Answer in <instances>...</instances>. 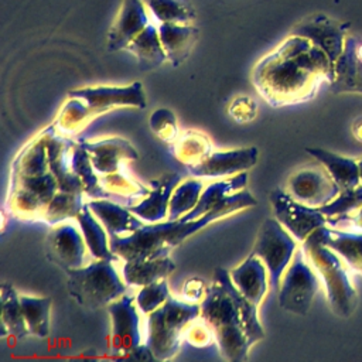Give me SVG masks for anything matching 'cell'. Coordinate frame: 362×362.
<instances>
[{
  "mask_svg": "<svg viewBox=\"0 0 362 362\" xmlns=\"http://www.w3.org/2000/svg\"><path fill=\"white\" fill-rule=\"evenodd\" d=\"M75 143L51 123L20 148L10 167L6 198L13 218L49 226L76 218L86 202L71 164Z\"/></svg>",
  "mask_w": 362,
  "mask_h": 362,
  "instance_id": "6da1fadb",
  "label": "cell"
},
{
  "mask_svg": "<svg viewBox=\"0 0 362 362\" xmlns=\"http://www.w3.org/2000/svg\"><path fill=\"white\" fill-rule=\"evenodd\" d=\"M334 78L329 57L308 38L291 33L250 72L253 88L273 107L304 103Z\"/></svg>",
  "mask_w": 362,
  "mask_h": 362,
  "instance_id": "7a4b0ae2",
  "label": "cell"
},
{
  "mask_svg": "<svg viewBox=\"0 0 362 362\" xmlns=\"http://www.w3.org/2000/svg\"><path fill=\"white\" fill-rule=\"evenodd\" d=\"M199 305V317L212 329L222 358L232 362L246 361L250 348L264 338L259 305L236 288L226 269H215L214 281L206 287Z\"/></svg>",
  "mask_w": 362,
  "mask_h": 362,
  "instance_id": "3957f363",
  "label": "cell"
},
{
  "mask_svg": "<svg viewBox=\"0 0 362 362\" xmlns=\"http://www.w3.org/2000/svg\"><path fill=\"white\" fill-rule=\"evenodd\" d=\"M256 205L257 199L245 188L232 194L198 219L182 221L180 218L174 221L165 219L156 223H144L132 235L110 238V249L122 260L165 257L170 256V252L175 246L204 229L206 225Z\"/></svg>",
  "mask_w": 362,
  "mask_h": 362,
  "instance_id": "277c9868",
  "label": "cell"
},
{
  "mask_svg": "<svg viewBox=\"0 0 362 362\" xmlns=\"http://www.w3.org/2000/svg\"><path fill=\"white\" fill-rule=\"evenodd\" d=\"M301 247L325 287L332 313L341 318L351 317L356 308L358 296L345 260L321 242L317 230L303 242Z\"/></svg>",
  "mask_w": 362,
  "mask_h": 362,
  "instance_id": "5b68a950",
  "label": "cell"
},
{
  "mask_svg": "<svg viewBox=\"0 0 362 362\" xmlns=\"http://www.w3.org/2000/svg\"><path fill=\"white\" fill-rule=\"evenodd\" d=\"M201 305L170 297L163 305L147 314L144 344L154 359L175 356L189 325L199 317Z\"/></svg>",
  "mask_w": 362,
  "mask_h": 362,
  "instance_id": "8992f818",
  "label": "cell"
},
{
  "mask_svg": "<svg viewBox=\"0 0 362 362\" xmlns=\"http://www.w3.org/2000/svg\"><path fill=\"white\" fill-rule=\"evenodd\" d=\"M66 288L79 305L96 310L126 294L127 284L120 279L113 262L95 259L89 264L66 272Z\"/></svg>",
  "mask_w": 362,
  "mask_h": 362,
  "instance_id": "52a82bcc",
  "label": "cell"
},
{
  "mask_svg": "<svg viewBox=\"0 0 362 362\" xmlns=\"http://www.w3.org/2000/svg\"><path fill=\"white\" fill-rule=\"evenodd\" d=\"M107 313L110 315V352L115 356L144 359L141 354L150 352V349L146 346L141 337L136 298L133 296L123 294L107 305Z\"/></svg>",
  "mask_w": 362,
  "mask_h": 362,
  "instance_id": "ba28073f",
  "label": "cell"
},
{
  "mask_svg": "<svg viewBox=\"0 0 362 362\" xmlns=\"http://www.w3.org/2000/svg\"><path fill=\"white\" fill-rule=\"evenodd\" d=\"M320 283L321 280L303 247L297 249L280 281L279 305L288 313L305 315L311 308Z\"/></svg>",
  "mask_w": 362,
  "mask_h": 362,
  "instance_id": "9c48e42d",
  "label": "cell"
},
{
  "mask_svg": "<svg viewBox=\"0 0 362 362\" xmlns=\"http://www.w3.org/2000/svg\"><path fill=\"white\" fill-rule=\"evenodd\" d=\"M297 242L276 218H267L260 226L252 253L264 263L270 287L274 291H279L281 277L298 249Z\"/></svg>",
  "mask_w": 362,
  "mask_h": 362,
  "instance_id": "30bf717a",
  "label": "cell"
},
{
  "mask_svg": "<svg viewBox=\"0 0 362 362\" xmlns=\"http://www.w3.org/2000/svg\"><path fill=\"white\" fill-rule=\"evenodd\" d=\"M269 199L274 218L301 243L314 230L328 223L327 216L320 211V208H314L294 199L286 189H273Z\"/></svg>",
  "mask_w": 362,
  "mask_h": 362,
  "instance_id": "8fae6325",
  "label": "cell"
},
{
  "mask_svg": "<svg viewBox=\"0 0 362 362\" xmlns=\"http://www.w3.org/2000/svg\"><path fill=\"white\" fill-rule=\"evenodd\" d=\"M68 96L83 100L95 116L116 107L144 109L147 106V98L141 82H132L126 86H85L69 90Z\"/></svg>",
  "mask_w": 362,
  "mask_h": 362,
  "instance_id": "7c38bea8",
  "label": "cell"
},
{
  "mask_svg": "<svg viewBox=\"0 0 362 362\" xmlns=\"http://www.w3.org/2000/svg\"><path fill=\"white\" fill-rule=\"evenodd\" d=\"M286 191L297 201L321 208L329 204L341 192L328 171L318 163V165H310L293 173L286 185Z\"/></svg>",
  "mask_w": 362,
  "mask_h": 362,
  "instance_id": "4fadbf2b",
  "label": "cell"
},
{
  "mask_svg": "<svg viewBox=\"0 0 362 362\" xmlns=\"http://www.w3.org/2000/svg\"><path fill=\"white\" fill-rule=\"evenodd\" d=\"M88 246L78 226L68 222L52 225L45 236V256L65 273L85 266Z\"/></svg>",
  "mask_w": 362,
  "mask_h": 362,
  "instance_id": "5bb4252c",
  "label": "cell"
},
{
  "mask_svg": "<svg viewBox=\"0 0 362 362\" xmlns=\"http://www.w3.org/2000/svg\"><path fill=\"white\" fill-rule=\"evenodd\" d=\"M348 30V23L338 21L322 13H315L298 21L290 33L308 38L335 64L344 51L346 37L349 35Z\"/></svg>",
  "mask_w": 362,
  "mask_h": 362,
  "instance_id": "9a60e30c",
  "label": "cell"
},
{
  "mask_svg": "<svg viewBox=\"0 0 362 362\" xmlns=\"http://www.w3.org/2000/svg\"><path fill=\"white\" fill-rule=\"evenodd\" d=\"M259 150L255 146L232 150H214L205 160L187 167V170L192 177L198 178L232 177L250 170L256 165Z\"/></svg>",
  "mask_w": 362,
  "mask_h": 362,
  "instance_id": "2e32d148",
  "label": "cell"
},
{
  "mask_svg": "<svg viewBox=\"0 0 362 362\" xmlns=\"http://www.w3.org/2000/svg\"><path fill=\"white\" fill-rule=\"evenodd\" d=\"M153 21L143 0H122L117 14L107 31L110 51L126 49L127 45Z\"/></svg>",
  "mask_w": 362,
  "mask_h": 362,
  "instance_id": "e0dca14e",
  "label": "cell"
},
{
  "mask_svg": "<svg viewBox=\"0 0 362 362\" xmlns=\"http://www.w3.org/2000/svg\"><path fill=\"white\" fill-rule=\"evenodd\" d=\"M98 177L117 174L126 170V161L136 160L139 153L123 137H107L96 141H83Z\"/></svg>",
  "mask_w": 362,
  "mask_h": 362,
  "instance_id": "ac0fdd59",
  "label": "cell"
},
{
  "mask_svg": "<svg viewBox=\"0 0 362 362\" xmlns=\"http://www.w3.org/2000/svg\"><path fill=\"white\" fill-rule=\"evenodd\" d=\"M335 78L329 83L334 93L362 95V37L348 35L345 47L334 64Z\"/></svg>",
  "mask_w": 362,
  "mask_h": 362,
  "instance_id": "d6986e66",
  "label": "cell"
},
{
  "mask_svg": "<svg viewBox=\"0 0 362 362\" xmlns=\"http://www.w3.org/2000/svg\"><path fill=\"white\" fill-rule=\"evenodd\" d=\"M181 182L180 173H170L158 180H151L150 192L136 205L127 206L146 223H156L167 219L170 198L175 187Z\"/></svg>",
  "mask_w": 362,
  "mask_h": 362,
  "instance_id": "ffe728a7",
  "label": "cell"
},
{
  "mask_svg": "<svg viewBox=\"0 0 362 362\" xmlns=\"http://www.w3.org/2000/svg\"><path fill=\"white\" fill-rule=\"evenodd\" d=\"M88 206L105 226L109 239L127 236L140 229L146 222L136 216L127 206L107 198L89 199Z\"/></svg>",
  "mask_w": 362,
  "mask_h": 362,
  "instance_id": "44dd1931",
  "label": "cell"
},
{
  "mask_svg": "<svg viewBox=\"0 0 362 362\" xmlns=\"http://www.w3.org/2000/svg\"><path fill=\"white\" fill-rule=\"evenodd\" d=\"M157 27L167 62L180 66L197 44L199 30L194 23H157Z\"/></svg>",
  "mask_w": 362,
  "mask_h": 362,
  "instance_id": "7402d4cb",
  "label": "cell"
},
{
  "mask_svg": "<svg viewBox=\"0 0 362 362\" xmlns=\"http://www.w3.org/2000/svg\"><path fill=\"white\" fill-rule=\"evenodd\" d=\"M230 279L236 288L253 304L259 305L269 290V273L259 256L250 253L238 267L232 269Z\"/></svg>",
  "mask_w": 362,
  "mask_h": 362,
  "instance_id": "603a6c76",
  "label": "cell"
},
{
  "mask_svg": "<svg viewBox=\"0 0 362 362\" xmlns=\"http://www.w3.org/2000/svg\"><path fill=\"white\" fill-rule=\"evenodd\" d=\"M324 245L337 252L351 270L362 276V232L341 230L329 225L317 229Z\"/></svg>",
  "mask_w": 362,
  "mask_h": 362,
  "instance_id": "cb8c5ba5",
  "label": "cell"
},
{
  "mask_svg": "<svg viewBox=\"0 0 362 362\" xmlns=\"http://www.w3.org/2000/svg\"><path fill=\"white\" fill-rule=\"evenodd\" d=\"M305 151L328 171L341 191L352 189L361 184L358 161L321 147H305Z\"/></svg>",
  "mask_w": 362,
  "mask_h": 362,
  "instance_id": "d4e9b609",
  "label": "cell"
},
{
  "mask_svg": "<svg viewBox=\"0 0 362 362\" xmlns=\"http://www.w3.org/2000/svg\"><path fill=\"white\" fill-rule=\"evenodd\" d=\"M175 270V263L170 256L156 259L124 260L122 276L127 286L143 287L146 284L167 279Z\"/></svg>",
  "mask_w": 362,
  "mask_h": 362,
  "instance_id": "484cf974",
  "label": "cell"
},
{
  "mask_svg": "<svg viewBox=\"0 0 362 362\" xmlns=\"http://www.w3.org/2000/svg\"><path fill=\"white\" fill-rule=\"evenodd\" d=\"M246 184H247V173L246 171L239 173L232 177H226L222 181L208 184L204 188L201 198H199L198 204L195 205V208L191 212H188L187 215L181 216V219L182 221H194V219L201 218L202 215H205L206 212L214 209L216 205L223 202L232 194H236V192L245 189Z\"/></svg>",
  "mask_w": 362,
  "mask_h": 362,
  "instance_id": "4316f807",
  "label": "cell"
},
{
  "mask_svg": "<svg viewBox=\"0 0 362 362\" xmlns=\"http://www.w3.org/2000/svg\"><path fill=\"white\" fill-rule=\"evenodd\" d=\"M76 221L85 238L89 255L93 259H103L110 262L119 260V257L110 249V239L105 226L95 216L88 204H85L83 208L79 211V214L76 215Z\"/></svg>",
  "mask_w": 362,
  "mask_h": 362,
  "instance_id": "83f0119b",
  "label": "cell"
},
{
  "mask_svg": "<svg viewBox=\"0 0 362 362\" xmlns=\"http://www.w3.org/2000/svg\"><path fill=\"white\" fill-rule=\"evenodd\" d=\"M136 59L143 71L158 68L167 61L164 48L160 41L158 27L151 21L126 48Z\"/></svg>",
  "mask_w": 362,
  "mask_h": 362,
  "instance_id": "f1b7e54d",
  "label": "cell"
},
{
  "mask_svg": "<svg viewBox=\"0 0 362 362\" xmlns=\"http://www.w3.org/2000/svg\"><path fill=\"white\" fill-rule=\"evenodd\" d=\"M214 150L215 148L209 137L198 130H187L170 144L171 154L185 167L198 164Z\"/></svg>",
  "mask_w": 362,
  "mask_h": 362,
  "instance_id": "f546056e",
  "label": "cell"
},
{
  "mask_svg": "<svg viewBox=\"0 0 362 362\" xmlns=\"http://www.w3.org/2000/svg\"><path fill=\"white\" fill-rule=\"evenodd\" d=\"M0 303H1V335H13L17 339H23L30 335L23 308L20 301V294L16 291V288L8 284H1V294H0Z\"/></svg>",
  "mask_w": 362,
  "mask_h": 362,
  "instance_id": "4dcf8cb0",
  "label": "cell"
},
{
  "mask_svg": "<svg viewBox=\"0 0 362 362\" xmlns=\"http://www.w3.org/2000/svg\"><path fill=\"white\" fill-rule=\"evenodd\" d=\"M93 117H96L90 109L86 106V103L78 98H71L65 100V103L61 106L54 123L57 126V130L72 139L75 137Z\"/></svg>",
  "mask_w": 362,
  "mask_h": 362,
  "instance_id": "1f68e13d",
  "label": "cell"
},
{
  "mask_svg": "<svg viewBox=\"0 0 362 362\" xmlns=\"http://www.w3.org/2000/svg\"><path fill=\"white\" fill-rule=\"evenodd\" d=\"M20 301L30 335L47 338L49 335L51 297H31L20 294Z\"/></svg>",
  "mask_w": 362,
  "mask_h": 362,
  "instance_id": "d6a6232c",
  "label": "cell"
},
{
  "mask_svg": "<svg viewBox=\"0 0 362 362\" xmlns=\"http://www.w3.org/2000/svg\"><path fill=\"white\" fill-rule=\"evenodd\" d=\"M204 188H205L204 178H198V177H192L180 182L173 191V195L170 198L167 219L168 221L180 219L181 216L191 212L198 204Z\"/></svg>",
  "mask_w": 362,
  "mask_h": 362,
  "instance_id": "836d02e7",
  "label": "cell"
},
{
  "mask_svg": "<svg viewBox=\"0 0 362 362\" xmlns=\"http://www.w3.org/2000/svg\"><path fill=\"white\" fill-rule=\"evenodd\" d=\"M71 164L76 175L81 178L85 195H88L90 199H100L106 198L105 191L100 187L99 177L96 171L93 170V165L90 163L89 154L83 146V141H76L72 150V157H71Z\"/></svg>",
  "mask_w": 362,
  "mask_h": 362,
  "instance_id": "e575fe53",
  "label": "cell"
},
{
  "mask_svg": "<svg viewBox=\"0 0 362 362\" xmlns=\"http://www.w3.org/2000/svg\"><path fill=\"white\" fill-rule=\"evenodd\" d=\"M156 23H194L195 10L181 0H143Z\"/></svg>",
  "mask_w": 362,
  "mask_h": 362,
  "instance_id": "d590c367",
  "label": "cell"
},
{
  "mask_svg": "<svg viewBox=\"0 0 362 362\" xmlns=\"http://www.w3.org/2000/svg\"><path fill=\"white\" fill-rule=\"evenodd\" d=\"M170 297L171 294H170L168 283L165 279H163L140 287L134 298L139 310L143 314H150L154 310H157L160 305H163Z\"/></svg>",
  "mask_w": 362,
  "mask_h": 362,
  "instance_id": "8d00e7d4",
  "label": "cell"
},
{
  "mask_svg": "<svg viewBox=\"0 0 362 362\" xmlns=\"http://www.w3.org/2000/svg\"><path fill=\"white\" fill-rule=\"evenodd\" d=\"M148 126L157 137L168 144H171L180 136L175 115L173 113V110L165 107L157 109L151 113L148 119Z\"/></svg>",
  "mask_w": 362,
  "mask_h": 362,
  "instance_id": "74e56055",
  "label": "cell"
},
{
  "mask_svg": "<svg viewBox=\"0 0 362 362\" xmlns=\"http://www.w3.org/2000/svg\"><path fill=\"white\" fill-rule=\"evenodd\" d=\"M185 339L194 346H206L212 341H215L212 329L209 328V325L201 317H198L189 325V328L185 334Z\"/></svg>",
  "mask_w": 362,
  "mask_h": 362,
  "instance_id": "f35d334b",
  "label": "cell"
},
{
  "mask_svg": "<svg viewBox=\"0 0 362 362\" xmlns=\"http://www.w3.org/2000/svg\"><path fill=\"white\" fill-rule=\"evenodd\" d=\"M256 103L253 99L247 96H239L236 98L230 106H229V115L236 120V122H247L252 120L256 115Z\"/></svg>",
  "mask_w": 362,
  "mask_h": 362,
  "instance_id": "ab89813d",
  "label": "cell"
},
{
  "mask_svg": "<svg viewBox=\"0 0 362 362\" xmlns=\"http://www.w3.org/2000/svg\"><path fill=\"white\" fill-rule=\"evenodd\" d=\"M205 293H206V287H205L204 281L197 277L187 280L182 287L184 297L191 300L192 303H195V300H198V298H204Z\"/></svg>",
  "mask_w": 362,
  "mask_h": 362,
  "instance_id": "60d3db41",
  "label": "cell"
},
{
  "mask_svg": "<svg viewBox=\"0 0 362 362\" xmlns=\"http://www.w3.org/2000/svg\"><path fill=\"white\" fill-rule=\"evenodd\" d=\"M355 137L362 140V123H359V122H358V127L355 130Z\"/></svg>",
  "mask_w": 362,
  "mask_h": 362,
  "instance_id": "b9f144b4",
  "label": "cell"
},
{
  "mask_svg": "<svg viewBox=\"0 0 362 362\" xmlns=\"http://www.w3.org/2000/svg\"><path fill=\"white\" fill-rule=\"evenodd\" d=\"M358 167H359V177H361V184H362V158L358 160Z\"/></svg>",
  "mask_w": 362,
  "mask_h": 362,
  "instance_id": "7bdbcfd3",
  "label": "cell"
}]
</instances>
